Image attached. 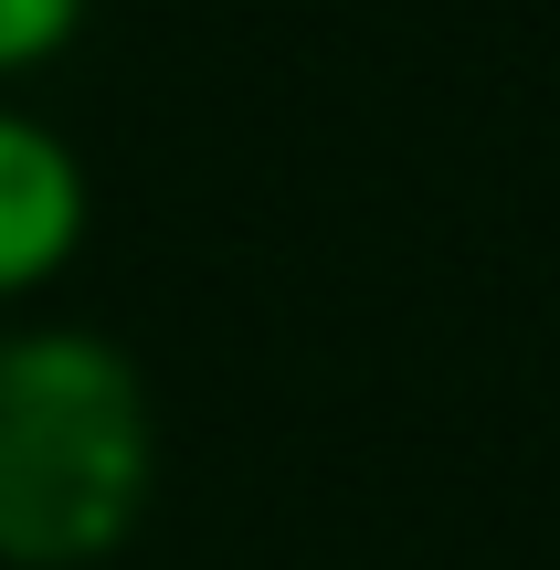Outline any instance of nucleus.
<instances>
[{
    "label": "nucleus",
    "instance_id": "1",
    "mask_svg": "<svg viewBox=\"0 0 560 570\" xmlns=\"http://www.w3.org/2000/svg\"><path fill=\"white\" fill-rule=\"evenodd\" d=\"M159 412L117 338L0 327V570H85L148 518Z\"/></svg>",
    "mask_w": 560,
    "mask_h": 570
},
{
    "label": "nucleus",
    "instance_id": "2",
    "mask_svg": "<svg viewBox=\"0 0 560 570\" xmlns=\"http://www.w3.org/2000/svg\"><path fill=\"white\" fill-rule=\"evenodd\" d=\"M85 223H96V180H85L75 138L53 117L0 96V306L42 296V285L75 265Z\"/></svg>",
    "mask_w": 560,
    "mask_h": 570
},
{
    "label": "nucleus",
    "instance_id": "3",
    "mask_svg": "<svg viewBox=\"0 0 560 570\" xmlns=\"http://www.w3.org/2000/svg\"><path fill=\"white\" fill-rule=\"evenodd\" d=\"M85 11H96V0H0V85L42 75V63L85 32Z\"/></svg>",
    "mask_w": 560,
    "mask_h": 570
}]
</instances>
